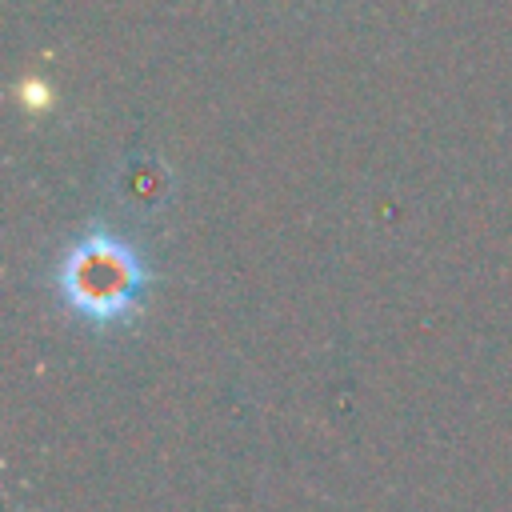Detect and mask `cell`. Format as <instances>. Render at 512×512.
I'll use <instances>...</instances> for the list:
<instances>
[{
	"label": "cell",
	"mask_w": 512,
	"mask_h": 512,
	"mask_svg": "<svg viewBox=\"0 0 512 512\" xmlns=\"http://www.w3.org/2000/svg\"><path fill=\"white\" fill-rule=\"evenodd\" d=\"M144 288H148V268L140 252L104 228L80 236L60 260V296L68 300L72 312H80L92 324L128 320Z\"/></svg>",
	"instance_id": "6da1fadb"
}]
</instances>
